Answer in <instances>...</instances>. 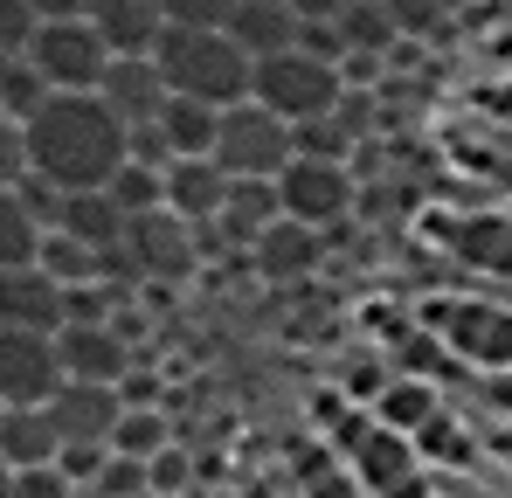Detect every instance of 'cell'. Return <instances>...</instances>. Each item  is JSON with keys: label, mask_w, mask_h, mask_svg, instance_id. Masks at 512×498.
Returning <instances> with one entry per match:
<instances>
[{"label": "cell", "mask_w": 512, "mask_h": 498, "mask_svg": "<svg viewBox=\"0 0 512 498\" xmlns=\"http://www.w3.org/2000/svg\"><path fill=\"white\" fill-rule=\"evenodd\" d=\"M56 360H63V381H104L118 388L132 374V339L118 326H56Z\"/></svg>", "instance_id": "obj_10"}, {"label": "cell", "mask_w": 512, "mask_h": 498, "mask_svg": "<svg viewBox=\"0 0 512 498\" xmlns=\"http://www.w3.org/2000/svg\"><path fill=\"white\" fill-rule=\"evenodd\" d=\"M270 222H277V187L270 180H229V194H222V208H215L208 229H222V243L250 249Z\"/></svg>", "instance_id": "obj_20"}, {"label": "cell", "mask_w": 512, "mask_h": 498, "mask_svg": "<svg viewBox=\"0 0 512 498\" xmlns=\"http://www.w3.org/2000/svg\"><path fill=\"white\" fill-rule=\"evenodd\" d=\"M0 326L56 332V326H63V284H56L42 263H14V270H0Z\"/></svg>", "instance_id": "obj_13"}, {"label": "cell", "mask_w": 512, "mask_h": 498, "mask_svg": "<svg viewBox=\"0 0 512 498\" xmlns=\"http://www.w3.org/2000/svg\"><path fill=\"white\" fill-rule=\"evenodd\" d=\"M298 485H305V498H360V485L346 478L333 457H305L298 464Z\"/></svg>", "instance_id": "obj_32"}, {"label": "cell", "mask_w": 512, "mask_h": 498, "mask_svg": "<svg viewBox=\"0 0 512 498\" xmlns=\"http://www.w3.org/2000/svg\"><path fill=\"white\" fill-rule=\"evenodd\" d=\"M35 35V7L28 0H0V56H21Z\"/></svg>", "instance_id": "obj_35"}, {"label": "cell", "mask_w": 512, "mask_h": 498, "mask_svg": "<svg viewBox=\"0 0 512 498\" xmlns=\"http://www.w3.org/2000/svg\"><path fill=\"white\" fill-rule=\"evenodd\" d=\"M146 492H153V498H160V492H187V450H173V443H167V450H160V457H146Z\"/></svg>", "instance_id": "obj_34"}, {"label": "cell", "mask_w": 512, "mask_h": 498, "mask_svg": "<svg viewBox=\"0 0 512 498\" xmlns=\"http://www.w3.org/2000/svg\"><path fill=\"white\" fill-rule=\"evenodd\" d=\"M291 7H298V21H333L346 0H291Z\"/></svg>", "instance_id": "obj_38"}, {"label": "cell", "mask_w": 512, "mask_h": 498, "mask_svg": "<svg viewBox=\"0 0 512 498\" xmlns=\"http://www.w3.org/2000/svg\"><path fill=\"white\" fill-rule=\"evenodd\" d=\"M56 229H70L77 243H90L97 256H104V249H118V236H125V208H118L104 187H90V194H63Z\"/></svg>", "instance_id": "obj_21"}, {"label": "cell", "mask_w": 512, "mask_h": 498, "mask_svg": "<svg viewBox=\"0 0 512 498\" xmlns=\"http://www.w3.org/2000/svg\"><path fill=\"white\" fill-rule=\"evenodd\" d=\"M167 443H173V429H167V415H160V409H125V415H118V429H111V450H118V457H139V464L160 457Z\"/></svg>", "instance_id": "obj_27"}, {"label": "cell", "mask_w": 512, "mask_h": 498, "mask_svg": "<svg viewBox=\"0 0 512 498\" xmlns=\"http://www.w3.org/2000/svg\"><path fill=\"white\" fill-rule=\"evenodd\" d=\"M0 498H14V464L0 457Z\"/></svg>", "instance_id": "obj_39"}, {"label": "cell", "mask_w": 512, "mask_h": 498, "mask_svg": "<svg viewBox=\"0 0 512 498\" xmlns=\"http://www.w3.org/2000/svg\"><path fill=\"white\" fill-rule=\"evenodd\" d=\"M167 28H229L236 0H160Z\"/></svg>", "instance_id": "obj_31"}, {"label": "cell", "mask_w": 512, "mask_h": 498, "mask_svg": "<svg viewBox=\"0 0 512 498\" xmlns=\"http://www.w3.org/2000/svg\"><path fill=\"white\" fill-rule=\"evenodd\" d=\"M333 28H340V42H346V56H395L402 49V35H395V21H388V7L381 0H346L340 14H333Z\"/></svg>", "instance_id": "obj_23"}, {"label": "cell", "mask_w": 512, "mask_h": 498, "mask_svg": "<svg viewBox=\"0 0 512 498\" xmlns=\"http://www.w3.org/2000/svg\"><path fill=\"white\" fill-rule=\"evenodd\" d=\"M35 7V21H70V14H84V0H28Z\"/></svg>", "instance_id": "obj_37"}, {"label": "cell", "mask_w": 512, "mask_h": 498, "mask_svg": "<svg viewBox=\"0 0 512 498\" xmlns=\"http://www.w3.org/2000/svg\"><path fill=\"white\" fill-rule=\"evenodd\" d=\"M229 42L243 49V56H277V49H291L298 42V7L291 0H236V14H229Z\"/></svg>", "instance_id": "obj_18"}, {"label": "cell", "mask_w": 512, "mask_h": 498, "mask_svg": "<svg viewBox=\"0 0 512 498\" xmlns=\"http://www.w3.org/2000/svg\"><path fill=\"white\" fill-rule=\"evenodd\" d=\"M35 249H42V222L28 215V201L14 187H0V270L35 263Z\"/></svg>", "instance_id": "obj_25"}, {"label": "cell", "mask_w": 512, "mask_h": 498, "mask_svg": "<svg viewBox=\"0 0 512 498\" xmlns=\"http://www.w3.org/2000/svg\"><path fill=\"white\" fill-rule=\"evenodd\" d=\"M153 132H160L167 160H187V153H208V146H215V104H201V97H173V90H167V104H160Z\"/></svg>", "instance_id": "obj_22"}, {"label": "cell", "mask_w": 512, "mask_h": 498, "mask_svg": "<svg viewBox=\"0 0 512 498\" xmlns=\"http://www.w3.org/2000/svg\"><path fill=\"white\" fill-rule=\"evenodd\" d=\"M35 263H42V270H49L63 291H70V284H97V277H104V256H97L90 243H77L70 229H42V249H35Z\"/></svg>", "instance_id": "obj_24"}, {"label": "cell", "mask_w": 512, "mask_h": 498, "mask_svg": "<svg viewBox=\"0 0 512 498\" xmlns=\"http://www.w3.org/2000/svg\"><path fill=\"white\" fill-rule=\"evenodd\" d=\"M429 415H436V388H429V381L409 374V381H388V388H381V422H388V429L416 436Z\"/></svg>", "instance_id": "obj_26"}, {"label": "cell", "mask_w": 512, "mask_h": 498, "mask_svg": "<svg viewBox=\"0 0 512 498\" xmlns=\"http://www.w3.org/2000/svg\"><path fill=\"white\" fill-rule=\"evenodd\" d=\"M118 415H125V395L104 388V381H63V388L49 395V422H56L63 450H70V443H97V450H111Z\"/></svg>", "instance_id": "obj_9"}, {"label": "cell", "mask_w": 512, "mask_h": 498, "mask_svg": "<svg viewBox=\"0 0 512 498\" xmlns=\"http://www.w3.org/2000/svg\"><path fill=\"white\" fill-rule=\"evenodd\" d=\"M56 388H63L56 332L0 326V409H42Z\"/></svg>", "instance_id": "obj_8"}, {"label": "cell", "mask_w": 512, "mask_h": 498, "mask_svg": "<svg viewBox=\"0 0 512 498\" xmlns=\"http://www.w3.org/2000/svg\"><path fill=\"white\" fill-rule=\"evenodd\" d=\"M14 498H90V492L70 485L56 464H35V471H14Z\"/></svg>", "instance_id": "obj_33"}, {"label": "cell", "mask_w": 512, "mask_h": 498, "mask_svg": "<svg viewBox=\"0 0 512 498\" xmlns=\"http://www.w3.org/2000/svg\"><path fill=\"white\" fill-rule=\"evenodd\" d=\"M222 194H229V173L208 160V153H187V160L160 166V208H173V215H180V222H194V229H208V222H215Z\"/></svg>", "instance_id": "obj_12"}, {"label": "cell", "mask_w": 512, "mask_h": 498, "mask_svg": "<svg viewBox=\"0 0 512 498\" xmlns=\"http://www.w3.org/2000/svg\"><path fill=\"white\" fill-rule=\"evenodd\" d=\"M125 215H146V208H160V166L146 160H125L118 173H111V187H104Z\"/></svg>", "instance_id": "obj_29"}, {"label": "cell", "mask_w": 512, "mask_h": 498, "mask_svg": "<svg viewBox=\"0 0 512 498\" xmlns=\"http://www.w3.org/2000/svg\"><path fill=\"white\" fill-rule=\"evenodd\" d=\"M118 256L132 284H187L201 270V229L180 222L173 208H146V215H125Z\"/></svg>", "instance_id": "obj_5"}, {"label": "cell", "mask_w": 512, "mask_h": 498, "mask_svg": "<svg viewBox=\"0 0 512 498\" xmlns=\"http://www.w3.org/2000/svg\"><path fill=\"white\" fill-rule=\"evenodd\" d=\"M97 97H104L111 118L132 132V125H153V118H160L167 83H160V70H153V56H111V63H104V83H97Z\"/></svg>", "instance_id": "obj_14"}, {"label": "cell", "mask_w": 512, "mask_h": 498, "mask_svg": "<svg viewBox=\"0 0 512 498\" xmlns=\"http://www.w3.org/2000/svg\"><path fill=\"white\" fill-rule=\"evenodd\" d=\"M21 56L35 63V77L49 83V90H97V83H104V63H111L104 35L90 28L84 14H70V21H35V35H28Z\"/></svg>", "instance_id": "obj_7"}, {"label": "cell", "mask_w": 512, "mask_h": 498, "mask_svg": "<svg viewBox=\"0 0 512 498\" xmlns=\"http://www.w3.org/2000/svg\"><path fill=\"white\" fill-rule=\"evenodd\" d=\"M90 498H153L146 492V464L139 457H118V450H104V464H97V478L84 485Z\"/></svg>", "instance_id": "obj_30"}, {"label": "cell", "mask_w": 512, "mask_h": 498, "mask_svg": "<svg viewBox=\"0 0 512 498\" xmlns=\"http://www.w3.org/2000/svg\"><path fill=\"white\" fill-rule=\"evenodd\" d=\"M340 63H326V56H305L298 42L291 49H277V56H256L250 63V97L263 111H277L284 125H305V118H326L333 104H340Z\"/></svg>", "instance_id": "obj_3"}, {"label": "cell", "mask_w": 512, "mask_h": 498, "mask_svg": "<svg viewBox=\"0 0 512 498\" xmlns=\"http://www.w3.org/2000/svg\"><path fill=\"white\" fill-rule=\"evenodd\" d=\"M42 97H49V83L35 77V63H28V56H0V118H14V125H21Z\"/></svg>", "instance_id": "obj_28"}, {"label": "cell", "mask_w": 512, "mask_h": 498, "mask_svg": "<svg viewBox=\"0 0 512 498\" xmlns=\"http://www.w3.org/2000/svg\"><path fill=\"white\" fill-rule=\"evenodd\" d=\"M291 153H298V146H291V125H284L277 111H263L256 97H236V104L215 111V146H208V160L222 166L229 180H277Z\"/></svg>", "instance_id": "obj_4"}, {"label": "cell", "mask_w": 512, "mask_h": 498, "mask_svg": "<svg viewBox=\"0 0 512 498\" xmlns=\"http://www.w3.org/2000/svg\"><path fill=\"white\" fill-rule=\"evenodd\" d=\"M270 187H277V215H291V222H305V229H346V215H353V201H360L353 166L346 160H312V153H291Z\"/></svg>", "instance_id": "obj_6"}, {"label": "cell", "mask_w": 512, "mask_h": 498, "mask_svg": "<svg viewBox=\"0 0 512 498\" xmlns=\"http://www.w3.org/2000/svg\"><path fill=\"white\" fill-rule=\"evenodd\" d=\"M28 173V153H21V125L14 118H0V187H14Z\"/></svg>", "instance_id": "obj_36"}, {"label": "cell", "mask_w": 512, "mask_h": 498, "mask_svg": "<svg viewBox=\"0 0 512 498\" xmlns=\"http://www.w3.org/2000/svg\"><path fill=\"white\" fill-rule=\"evenodd\" d=\"M153 70L173 97H201L215 111L250 97V56L229 42V28H167L153 42Z\"/></svg>", "instance_id": "obj_2"}, {"label": "cell", "mask_w": 512, "mask_h": 498, "mask_svg": "<svg viewBox=\"0 0 512 498\" xmlns=\"http://www.w3.org/2000/svg\"><path fill=\"white\" fill-rule=\"evenodd\" d=\"M443 339L492 374L512 367V312H499V305H443Z\"/></svg>", "instance_id": "obj_15"}, {"label": "cell", "mask_w": 512, "mask_h": 498, "mask_svg": "<svg viewBox=\"0 0 512 498\" xmlns=\"http://www.w3.org/2000/svg\"><path fill=\"white\" fill-rule=\"evenodd\" d=\"M353 471H360V485H374V492L388 498H423L416 485V443L402 436V429H353Z\"/></svg>", "instance_id": "obj_11"}, {"label": "cell", "mask_w": 512, "mask_h": 498, "mask_svg": "<svg viewBox=\"0 0 512 498\" xmlns=\"http://www.w3.org/2000/svg\"><path fill=\"white\" fill-rule=\"evenodd\" d=\"M21 153H28V173L49 180L56 194H90V187H111L132 146L97 90H49L21 118Z\"/></svg>", "instance_id": "obj_1"}, {"label": "cell", "mask_w": 512, "mask_h": 498, "mask_svg": "<svg viewBox=\"0 0 512 498\" xmlns=\"http://www.w3.org/2000/svg\"><path fill=\"white\" fill-rule=\"evenodd\" d=\"M84 21L104 35L111 56H153V42L167 35L160 0H84Z\"/></svg>", "instance_id": "obj_16"}, {"label": "cell", "mask_w": 512, "mask_h": 498, "mask_svg": "<svg viewBox=\"0 0 512 498\" xmlns=\"http://www.w3.org/2000/svg\"><path fill=\"white\" fill-rule=\"evenodd\" d=\"M0 457L14 471H35V464H56L63 457V436L49 422V402L42 409H0Z\"/></svg>", "instance_id": "obj_19"}, {"label": "cell", "mask_w": 512, "mask_h": 498, "mask_svg": "<svg viewBox=\"0 0 512 498\" xmlns=\"http://www.w3.org/2000/svg\"><path fill=\"white\" fill-rule=\"evenodd\" d=\"M250 249H256V270H263L270 284H298V277L319 270V256H326V229H305V222L277 215Z\"/></svg>", "instance_id": "obj_17"}]
</instances>
